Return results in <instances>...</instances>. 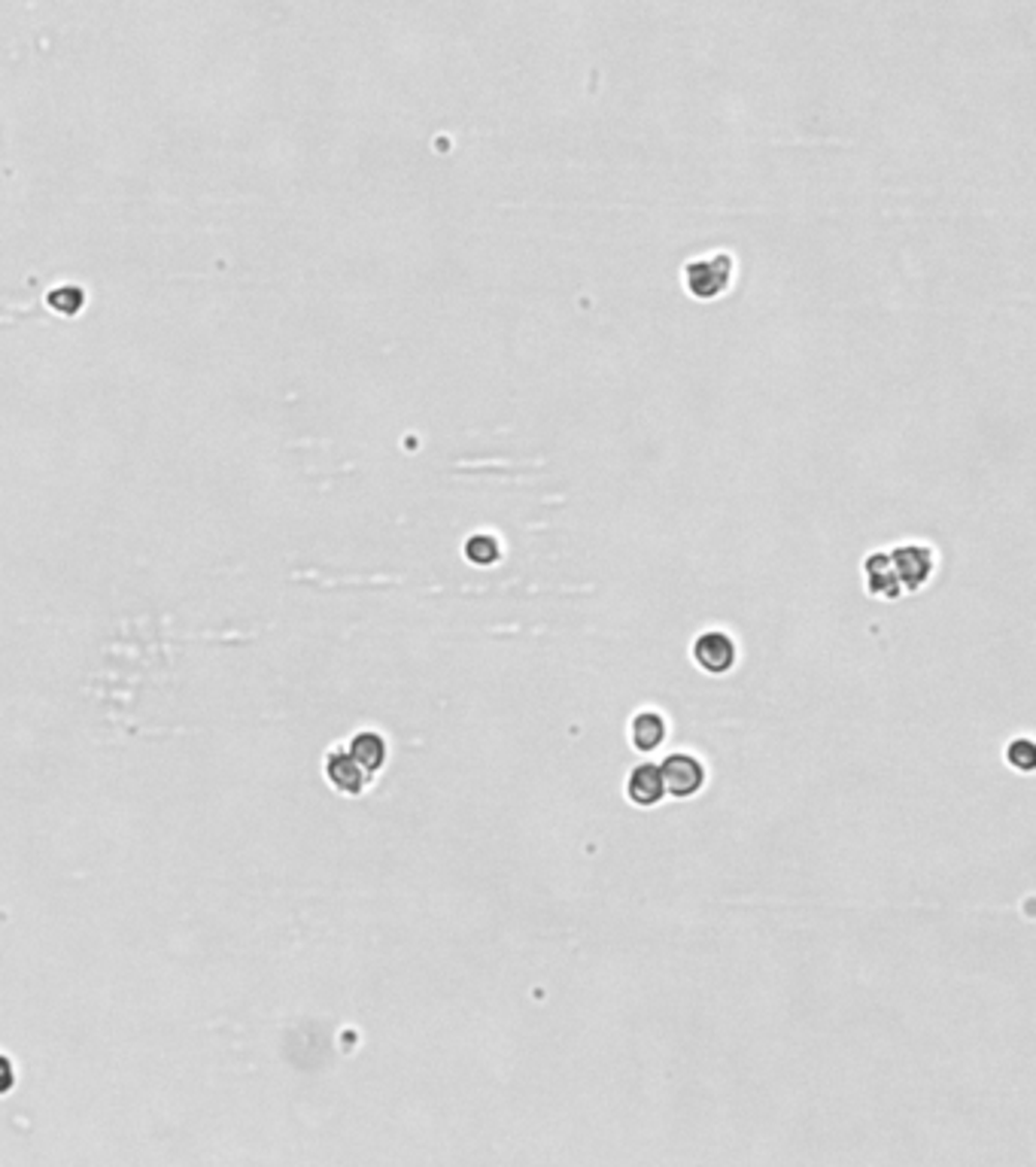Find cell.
<instances>
[{
  "mask_svg": "<svg viewBox=\"0 0 1036 1167\" xmlns=\"http://www.w3.org/2000/svg\"><path fill=\"white\" fill-rule=\"evenodd\" d=\"M736 274V262L729 253H712V256H699V259H690L684 262L681 268V281L687 295L699 298V301H712L723 295L732 283Z\"/></svg>",
  "mask_w": 1036,
  "mask_h": 1167,
  "instance_id": "1",
  "label": "cell"
},
{
  "mask_svg": "<svg viewBox=\"0 0 1036 1167\" xmlns=\"http://www.w3.org/2000/svg\"><path fill=\"white\" fill-rule=\"evenodd\" d=\"M891 562H894V572H897V581H900L902 590H921L933 568H937V551L927 548V545H900L891 551Z\"/></svg>",
  "mask_w": 1036,
  "mask_h": 1167,
  "instance_id": "2",
  "label": "cell"
},
{
  "mask_svg": "<svg viewBox=\"0 0 1036 1167\" xmlns=\"http://www.w3.org/2000/svg\"><path fill=\"white\" fill-rule=\"evenodd\" d=\"M660 779H663L666 794L684 799V796H693L702 791V785H706V766L693 754H669L660 763Z\"/></svg>",
  "mask_w": 1036,
  "mask_h": 1167,
  "instance_id": "3",
  "label": "cell"
},
{
  "mask_svg": "<svg viewBox=\"0 0 1036 1167\" xmlns=\"http://www.w3.org/2000/svg\"><path fill=\"white\" fill-rule=\"evenodd\" d=\"M693 663L709 675H726L736 666V642L721 630H709L693 642Z\"/></svg>",
  "mask_w": 1036,
  "mask_h": 1167,
  "instance_id": "4",
  "label": "cell"
},
{
  "mask_svg": "<svg viewBox=\"0 0 1036 1167\" xmlns=\"http://www.w3.org/2000/svg\"><path fill=\"white\" fill-rule=\"evenodd\" d=\"M325 779L335 791L347 796H359L368 788V772L347 754V748H335L325 754Z\"/></svg>",
  "mask_w": 1036,
  "mask_h": 1167,
  "instance_id": "5",
  "label": "cell"
},
{
  "mask_svg": "<svg viewBox=\"0 0 1036 1167\" xmlns=\"http://www.w3.org/2000/svg\"><path fill=\"white\" fill-rule=\"evenodd\" d=\"M863 581H866V590L879 600H900L902 596L891 554H885V551H875L863 560Z\"/></svg>",
  "mask_w": 1036,
  "mask_h": 1167,
  "instance_id": "6",
  "label": "cell"
},
{
  "mask_svg": "<svg viewBox=\"0 0 1036 1167\" xmlns=\"http://www.w3.org/2000/svg\"><path fill=\"white\" fill-rule=\"evenodd\" d=\"M627 794L635 806H657L666 788H663V779H660V766L654 763H641L630 772V782H627Z\"/></svg>",
  "mask_w": 1036,
  "mask_h": 1167,
  "instance_id": "7",
  "label": "cell"
},
{
  "mask_svg": "<svg viewBox=\"0 0 1036 1167\" xmlns=\"http://www.w3.org/2000/svg\"><path fill=\"white\" fill-rule=\"evenodd\" d=\"M630 739L635 751H641V754L657 751V748L663 746V739H666V721H663V714H657V711H638L630 724Z\"/></svg>",
  "mask_w": 1036,
  "mask_h": 1167,
  "instance_id": "8",
  "label": "cell"
},
{
  "mask_svg": "<svg viewBox=\"0 0 1036 1167\" xmlns=\"http://www.w3.org/2000/svg\"><path fill=\"white\" fill-rule=\"evenodd\" d=\"M347 754H350V757L359 763L362 769L371 776V772H377V769L386 763V742H383L380 733H374V730H362V733H356V736L350 739Z\"/></svg>",
  "mask_w": 1036,
  "mask_h": 1167,
  "instance_id": "9",
  "label": "cell"
},
{
  "mask_svg": "<svg viewBox=\"0 0 1036 1167\" xmlns=\"http://www.w3.org/2000/svg\"><path fill=\"white\" fill-rule=\"evenodd\" d=\"M498 554H501L498 542L487 532H478L465 542V560L474 562V565H493L498 560Z\"/></svg>",
  "mask_w": 1036,
  "mask_h": 1167,
  "instance_id": "10",
  "label": "cell"
},
{
  "mask_svg": "<svg viewBox=\"0 0 1036 1167\" xmlns=\"http://www.w3.org/2000/svg\"><path fill=\"white\" fill-rule=\"evenodd\" d=\"M46 301H49V308H55L58 314L70 317V314H77V311L83 308V289H80V286H58V289L49 292Z\"/></svg>",
  "mask_w": 1036,
  "mask_h": 1167,
  "instance_id": "11",
  "label": "cell"
},
{
  "mask_svg": "<svg viewBox=\"0 0 1036 1167\" xmlns=\"http://www.w3.org/2000/svg\"><path fill=\"white\" fill-rule=\"evenodd\" d=\"M1006 760L1009 766L1021 769V772H1031L1036 766V748L1031 739H1015L1012 746L1006 748Z\"/></svg>",
  "mask_w": 1036,
  "mask_h": 1167,
  "instance_id": "12",
  "label": "cell"
},
{
  "mask_svg": "<svg viewBox=\"0 0 1036 1167\" xmlns=\"http://www.w3.org/2000/svg\"><path fill=\"white\" fill-rule=\"evenodd\" d=\"M16 1085V1068H12V1061H9V1055H3L0 1052V1098L3 1095H9V1088Z\"/></svg>",
  "mask_w": 1036,
  "mask_h": 1167,
  "instance_id": "13",
  "label": "cell"
}]
</instances>
